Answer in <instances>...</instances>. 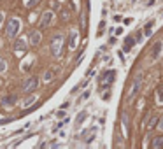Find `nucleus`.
Returning <instances> with one entry per match:
<instances>
[{"instance_id": "nucleus-17", "label": "nucleus", "mask_w": 163, "mask_h": 149, "mask_svg": "<svg viewBox=\"0 0 163 149\" xmlns=\"http://www.w3.org/2000/svg\"><path fill=\"white\" fill-rule=\"evenodd\" d=\"M123 126H125V133H128V114H123Z\"/></svg>"}, {"instance_id": "nucleus-6", "label": "nucleus", "mask_w": 163, "mask_h": 149, "mask_svg": "<svg viewBox=\"0 0 163 149\" xmlns=\"http://www.w3.org/2000/svg\"><path fill=\"white\" fill-rule=\"evenodd\" d=\"M161 48H163V44L158 40L156 44H154V48H153V53H151V56H153V60H156L158 56H160V53H161Z\"/></svg>"}, {"instance_id": "nucleus-1", "label": "nucleus", "mask_w": 163, "mask_h": 149, "mask_svg": "<svg viewBox=\"0 0 163 149\" xmlns=\"http://www.w3.org/2000/svg\"><path fill=\"white\" fill-rule=\"evenodd\" d=\"M61 44H63V37H61L60 33H58V35H54L53 42H51V53H53L56 58H60V56H61Z\"/></svg>"}, {"instance_id": "nucleus-18", "label": "nucleus", "mask_w": 163, "mask_h": 149, "mask_svg": "<svg viewBox=\"0 0 163 149\" xmlns=\"http://www.w3.org/2000/svg\"><path fill=\"white\" fill-rule=\"evenodd\" d=\"M33 102H35V96H28L27 100H25V107H28V105H32Z\"/></svg>"}, {"instance_id": "nucleus-20", "label": "nucleus", "mask_w": 163, "mask_h": 149, "mask_svg": "<svg viewBox=\"0 0 163 149\" xmlns=\"http://www.w3.org/2000/svg\"><path fill=\"white\" fill-rule=\"evenodd\" d=\"M49 79H53V72H46L44 74V81H49Z\"/></svg>"}, {"instance_id": "nucleus-15", "label": "nucleus", "mask_w": 163, "mask_h": 149, "mask_svg": "<svg viewBox=\"0 0 163 149\" xmlns=\"http://www.w3.org/2000/svg\"><path fill=\"white\" fill-rule=\"evenodd\" d=\"M153 25H154V21H149L146 25V28H144V33H146V37H149L151 35V28H153Z\"/></svg>"}, {"instance_id": "nucleus-12", "label": "nucleus", "mask_w": 163, "mask_h": 149, "mask_svg": "<svg viewBox=\"0 0 163 149\" xmlns=\"http://www.w3.org/2000/svg\"><path fill=\"white\" fill-rule=\"evenodd\" d=\"M125 49H126V51H128V49H130L132 48V46H133V44H135V39H133V37H132V35H130V37H126V40H125Z\"/></svg>"}, {"instance_id": "nucleus-7", "label": "nucleus", "mask_w": 163, "mask_h": 149, "mask_svg": "<svg viewBox=\"0 0 163 149\" xmlns=\"http://www.w3.org/2000/svg\"><path fill=\"white\" fill-rule=\"evenodd\" d=\"M140 79H142V77H140V75H139V77H137V81H135V83H133V90L130 91V98H133V96L137 95V91L140 90Z\"/></svg>"}, {"instance_id": "nucleus-21", "label": "nucleus", "mask_w": 163, "mask_h": 149, "mask_svg": "<svg viewBox=\"0 0 163 149\" xmlns=\"http://www.w3.org/2000/svg\"><path fill=\"white\" fill-rule=\"evenodd\" d=\"M158 126H160V128H161V130H163V117H161V119H160V121H158Z\"/></svg>"}, {"instance_id": "nucleus-8", "label": "nucleus", "mask_w": 163, "mask_h": 149, "mask_svg": "<svg viewBox=\"0 0 163 149\" xmlns=\"http://www.w3.org/2000/svg\"><path fill=\"white\" fill-rule=\"evenodd\" d=\"M51 18H53V14H51V12H44L42 19H40V28L48 27V25H49V21H51Z\"/></svg>"}, {"instance_id": "nucleus-14", "label": "nucleus", "mask_w": 163, "mask_h": 149, "mask_svg": "<svg viewBox=\"0 0 163 149\" xmlns=\"http://www.w3.org/2000/svg\"><path fill=\"white\" fill-rule=\"evenodd\" d=\"M76 44H77V33L72 32L70 33V48L74 49V48H76Z\"/></svg>"}, {"instance_id": "nucleus-11", "label": "nucleus", "mask_w": 163, "mask_h": 149, "mask_svg": "<svg viewBox=\"0 0 163 149\" xmlns=\"http://www.w3.org/2000/svg\"><path fill=\"white\" fill-rule=\"evenodd\" d=\"M30 40H32V44H39V40H40V33L39 32H32L30 33Z\"/></svg>"}, {"instance_id": "nucleus-4", "label": "nucleus", "mask_w": 163, "mask_h": 149, "mask_svg": "<svg viewBox=\"0 0 163 149\" xmlns=\"http://www.w3.org/2000/svg\"><path fill=\"white\" fill-rule=\"evenodd\" d=\"M37 88V79L35 77H28L27 81H25V84H23V91H32V90H35Z\"/></svg>"}, {"instance_id": "nucleus-3", "label": "nucleus", "mask_w": 163, "mask_h": 149, "mask_svg": "<svg viewBox=\"0 0 163 149\" xmlns=\"http://www.w3.org/2000/svg\"><path fill=\"white\" fill-rule=\"evenodd\" d=\"M114 75H116L114 70H107V72L102 75V79H100V84H102V88H109V86L112 84V81H114Z\"/></svg>"}, {"instance_id": "nucleus-10", "label": "nucleus", "mask_w": 163, "mask_h": 149, "mask_svg": "<svg viewBox=\"0 0 163 149\" xmlns=\"http://www.w3.org/2000/svg\"><path fill=\"white\" fill-rule=\"evenodd\" d=\"M154 149H158V147H163V137H156L154 140H153V144H151Z\"/></svg>"}, {"instance_id": "nucleus-9", "label": "nucleus", "mask_w": 163, "mask_h": 149, "mask_svg": "<svg viewBox=\"0 0 163 149\" xmlns=\"http://www.w3.org/2000/svg\"><path fill=\"white\" fill-rule=\"evenodd\" d=\"M88 117V112L86 111H82L81 114H79V116H77V119H76V126H81V123L84 121V119H86Z\"/></svg>"}, {"instance_id": "nucleus-22", "label": "nucleus", "mask_w": 163, "mask_h": 149, "mask_svg": "<svg viewBox=\"0 0 163 149\" xmlns=\"http://www.w3.org/2000/svg\"><path fill=\"white\" fill-rule=\"evenodd\" d=\"M0 19H2V14H0Z\"/></svg>"}, {"instance_id": "nucleus-13", "label": "nucleus", "mask_w": 163, "mask_h": 149, "mask_svg": "<svg viewBox=\"0 0 163 149\" xmlns=\"http://www.w3.org/2000/svg\"><path fill=\"white\" fill-rule=\"evenodd\" d=\"M14 102H16V96H7V98L2 100V104H4V105H12Z\"/></svg>"}, {"instance_id": "nucleus-19", "label": "nucleus", "mask_w": 163, "mask_h": 149, "mask_svg": "<svg viewBox=\"0 0 163 149\" xmlns=\"http://www.w3.org/2000/svg\"><path fill=\"white\" fill-rule=\"evenodd\" d=\"M6 70H7V63L0 58V72H6Z\"/></svg>"}, {"instance_id": "nucleus-2", "label": "nucleus", "mask_w": 163, "mask_h": 149, "mask_svg": "<svg viewBox=\"0 0 163 149\" xmlns=\"http://www.w3.org/2000/svg\"><path fill=\"white\" fill-rule=\"evenodd\" d=\"M19 28H21V21H19V19H16V18L9 19V21H7V35H9V37H14V35L19 32Z\"/></svg>"}, {"instance_id": "nucleus-16", "label": "nucleus", "mask_w": 163, "mask_h": 149, "mask_svg": "<svg viewBox=\"0 0 163 149\" xmlns=\"http://www.w3.org/2000/svg\"><path fill=\"white\" fill-rule=\"evenodd\" d=\"M156 95H158V102H163V84H160V86H158Z\"/></svg>"}, {"instance_id": "nucleus-5", "label": "nucleus", "mask_w": 163, "mask_h": 149, "mask_svg": "<svg viewBox=\"0 0 163 149\" xmlns=\"http://www.w3.org/2000/svg\"><path fill=\"white\" fill-rule=\"evenodd\" d=\"M14 51L16 53H25L27 51V44H25V40H16V44H14Z\"/></svg>"}]
</instances>
